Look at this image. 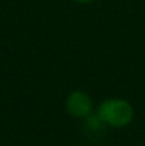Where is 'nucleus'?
<instances>
[{
    "label": "nucleus",
    "instance_id": "1",
    "mask_svg": "<svg viewBox=\"0 0 145 146\" xmlns=\"http://www.w3.org/2000/svg\"><path fill=\"white\" fill-rule=\"evenodd\" d=\"M97 117L111 127H125L133 119V107L123 99H108L99 106Z\"/></svg>",
    "mask_w": 145,
    "mask_h": 146
},
{
    "label": "nucleus",
    "instance_id": "2",
    "mask_svg": "<svg viewBox=\"0 0 145 146\" xmlns=\"http://www.w3.org/2000/svg\"><path fill=\"white\" fill-rule=\"evenodd\" d=\"M65 107L67 112L72 115V117H87L92 110V99L82 92V90H75L72 92L68 97H67V102H65Z\"/></svg>",
    "mask_w": 145,
    "mask_h": 146
},
{
    "label": "nucleus",
    "instance_id": "3",
    "mask_svg": "<svg viewBox=\"0 0 145 146\" xmlns=\"http://www.w3.org/2000/svg\"><path fill=\"white\" fill-rule=\"evenodd\" d=\"M73 2H82L84 3V2H92V0H73Z\"/></svg>",
    "mask_w": 145,
    "mask_h": 146
}]
</instances>
